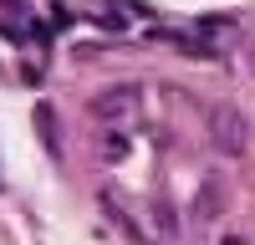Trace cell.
I'll return each mask as SVG.
<instances>
[{
	"label": "cell",
	"mask_w": 255,
	"mask_h": 245,
	"mask_svg": "<svg viewBox=\"0 0 255 245\" xmlns=\"http://www.w3.org/2000/svg\"><path fill=\"white\" fill-rule=\"evenodd\" d=\"M36 128H41V138L51 143V153H61V143H56V122H51V108H46V102L36 108Z\"/></svg>",
	"instance_id": "cell-7"
},
{
	"label": "cell",
	"mask_w": 255,
	"mask_h": 245,
	"mask_svg": "<svg viewBox=\"0 0 255 245\" xmlns=\"http://www.w3.org/2000/svg\"><path fill=\"white\" fill-rule=\"evenodd\" d=\"M245 67H250V77H255V41L245 46Z\"/></svg>",
	"instance_id": "cell-8"
},
{
	"label": "cell",
	"mask_w": 255,
	"mask_h": 245,
	"mask_svg": "<svg viewBox=\"0 0 255 245\" xmlns=\"http://www.w3.org/2000/svg\"><path fill=\"white\" fill-rule=\"evenodd\" d=\"M220 245H250V240H245V235H225Z\"/></svg>",
	"instance_id": "cell-9"
},
{
	"label": "cell",
	"mask_w": 255,
	"mask_h": 245,
	"mask_svg": "<svg viewBox=\"0 0 255 245\" xmlns=\"http://www.w3.org/2000/svg\"><path fill=\"white\" fill-rule=\"evenodd\" d=\"M128 108H133V87H128V82H118V87H108V92L92 97V113H97L102 122H123Z\"/></svg>",
	"instance_id": "cell-3"
},
{
	"label": "cell",
	"mask_w": 255,
	"mask_h": 245,
	"mask_svg": "<svg viewBox=\"0 0 255 245\" xmlns=\"http://www.w3.org/2000/svg\"><path fill=\"white\" fill-rule=\"evenodd\" d=\"M153 225L163 230V240H174V235H179V215H174V204H168V199L153 204Z\"/></svg>",
	"instance_id": "cell-6"
},
{
	"label": "cell",
	"mask_w": 255,
	"mask_h": 245,
	"mask_svg": "<svg viewBox=\"0 0 255 245\" xmlns=\"http://www.w3.org/2000/svg\"><path fill=\"white\" fill-rule=\"evenodd\" d=\"M97 153H102V163H123V158H128V133L118 128V122H108V128H102Z\"/></svg>",
	"instance_id": "cell-4"
},
{
	"label": "cell",
	"mask_w": 255,
	"mask_h": 245,
	"mask_svg": "<svg viewBox=\"0 0 255 245\" xmlns=\"http://www.w3.org/2000/svg\"><path fill=\"white\" fill-rule=\"evenodd\" d=\"M225 215V189L220 184H204L199 199H194V220H220Z\"/></svg>",
	"instance_id": "cell-5"
},
{
	"label": "cell",
	"mask_w": 255,
	"mask_h": 245,
	"mask_svg": "<svg viewBox=\"0 0 255 245\" xmlns=\"http://www.w3.org/2000/svg\"><path fill=\"white\" fill-rule=\"evenodd\" d=\"M97 199H102V215H108V220L118 225V230L128 235V245H153V240H148V235H143V225H138L133 215H128V210H123V204H118V194H113V189H102Z\"/></svg>",
	"instance_id": "cell-2"
},
{
	"label": "cell",
	"mask_w": 255,
	"mask_h": 245,
	"mask_svg": "<svg viewBox=\"0 0 255 245\" xmlns=\"http://www.w3.org/2000/svg\"><path fill=\"white\" fill-rule=\"evenodd\" d=\"M209 143L225 153V158H240L250 148V128H245V113L220 102V108H209Z\"/></svg>",
	"instance_id": "cell-1"
}]
</instances>
